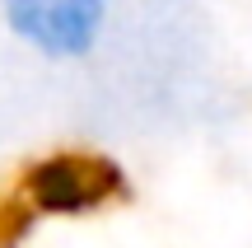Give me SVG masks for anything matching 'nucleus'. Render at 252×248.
I'll return each mask as SVG.
<instances>
[{
    "instance_id": "obj_1",
    "label": "nucleus",
    "mask_w": 252,
    "mask_h": 248,
    "mask_svg": "<svg viewBox=\"0 0 252 248\" xmlns=\"http://www.w3.org/2000/svg\"><path fill=\"white\" fill-rule=\"evenodd\" d=\"M126 197V174L108 155L89 150H56L24 169L19 178V211L24 220L37 215H89L98 206Z\"/></svg>"
},
{
    "instance_id": "obj_2",
    "label": "nucleus",
    "mask_w": 252,
    "mask_h": 248,
    "mask_svg": "<svg viewBox=\"0 0 252 248\" xmlns=\"http://www.w3.org/2000/svg\"><path fill=\"white\" fill-rule=\"evenodd\" d=\"M0 14L28 52L75 61V56H89L103 37L108 0H0Z\"/></svg>"
}]
</instances>
